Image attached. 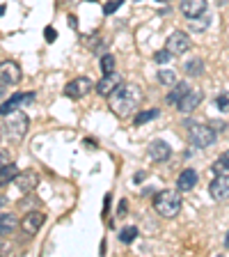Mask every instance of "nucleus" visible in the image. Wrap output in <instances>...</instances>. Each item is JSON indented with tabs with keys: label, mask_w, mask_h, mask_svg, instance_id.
Segmentation results:
<instances>
[{
	"label": "nucleus",
	"mask_w": 229,
	"mask_h": 257,
	"mask_svg": "<svg viewBox=\"0 0 229 257\" xmlns=\"http://www.w3.org/2000/svg\"><path fill=\"white\" fill-rule=\"evenodd\" d=\"M206 12V0H181V14L186 19H195Z\"/></svg>",
	"instance_id": "2eb2a0df"
},
{
	"label": "nucleus",
	"mask_w": 229,
	"mask_h": 257,
	"mask_svg": "<svg viewBox=\"0 0 229 257\" xmlns=\"http://www.w3.org/2000/svg\"><path fill=\"white\" fill-rule=\"evenodd\" d=\"M172 87H174V90H172L170 94H167V103H176L183 94H186L188 90H190V85H188L186 80H176V83H174Z\"/></svg>",
	"instance_id": "6ab92c4d"
},
{
	"label": "nucleus",
	"mask_w": 229,
	"mask_h": 257,
	"mask_svg": "<svg viewBox=\"0 0 229 257\" xmlns=\"http://www.w3.org/2000/svg\"><path fill=\"white\" fill-rule=\"evenodd\" d=\"M215 106H218L222 112H229V92H222V94H218V99H215Z\"/></svg>",
	"instance_id": "bb28decb"
},
{
	"label": "nucleus",
	"mask_w": 229,
	"mask_h": 257,
	"mask_svg": "<svg viewBox=\"0 0 229 257\" xmlns=\"http://www.w3.org/2000/svg\"><path fill=\"white\" fill-rule=\"evenodd\" d=\"M46 39L48 42H55V30L53 28H46Z\"/></svg>",
	"instance_id": "7c9ffc66"
},
{
	"label": "nucleus",
	"mask_w": 229,
	"mask_h": 257,
	"mask_svg": "<svg viewBox=\"0 0 229 257\" xmlns=\"http://www.w3.org/2000/svg\"><path fill=\"white\" fill-rule=\"evenodd\" d=\"M197 172L192 170V168H186V170H181V175H179V179H176V191L181 193H188L192 191V188L197 186Z\"/></svg>",
	"instance_id": "ddd939ff"
},
{
	"label": "nucleus",
	"mask_w": 229,
	"mask_h": 257,
	"mask_svg": "<svg viewBox=\"0 0 229 257\" xmlns=\"http://www.w3.org/2000/svg\"><path fill=\"white\" fill-rule=\"evenodd\" d=\"M115 71V55L112 53H103L101 55V74H112Z\"/></svg>",
	"instance_id": "b1692460"
},
{
	"label": "nucleus",
	"mask_w": 229,
	"mask_h": 257,
	"mask_svg": "<svg viewBox=\"0 0 229 257\" xmlns=\"http://www.w3.org/2000/svg\"><path fill=\"white\" fill-rule=\"evenodd\" d=\"M188 21H190V28H192V30H204V28L211 23V16H208L206 12H202L199 16H195V19H188Z\"/></svg>",
	"instance_id": "4be33fe9"
},
{
	"label": "nucleus",
	"mask_w": 229,
	"mask_h": 257,
	"mask_svg": "<svg viewBox=\"0 0 229 257\" xmlns=\"http://www.w3.org/2000/svg\"><path fill=\"white\" fill-rule=\"evenodd\" d=\"M156 3H170V0H156Z\"/></svg>",
	"instance_id": "f704fd0d"
},
{
	"label": "nucleus",
	"mask_w": 229,
	"mask_h": 257,
	"mask_svg": "<svg viewBox=\"0 0 229 257\" xmlns=\"http://www.w3.org/2000/svg\"><path fill=\"white\" fill-rule=\"evenodd\" d=\"M16 227H19L16 216H12V214H3V216H0V236H10Z\"/></svg>",
	"instance_id": "f3484780"
},
{
	"label": "nucleus",
	"mask_w": 229,
	"mask_h": 257,
	"mask_svg": "<svg viewBox=\"0 0 229 257\" xmlns=\"http://www.w3.org/2000/svg\"><path fill=\"white\" fill-rule=\"evenodd\" d=\"M213 172L215 175H222V172H229V150L224 154L218 156V161L213 163Z\"/></svg>",
	"instance_id": "5701e85b"
},
{
	"label": "nucleus",
	"mask_w": 229,
	"mask_h": 257,
	"mask_svg": "<svg viewBox=\"0 0 229 257\" xmlns=\"http://www.w3.org/2000/svg\"><path fill=\"white\" fill-rule=\"evenodd\" d=\"M16 177H19V168H16V163H7L3 170H0V186H7L10 182H14Z\"/></svg>",
	"instance_id": "a211bd4d"
},
{
	"label": "nucleus",
	"mask_w": 229,
	"mask_h": 257,
	"mask_svg": "<svg viewBox=\"0 0 229 257\" xmlns=\"http://www.w3.org/2000/svg\"><path fill=\"white\" fill-rule=\"evenodd\" d=\"M154 209H156V214L163 216V218H174V216L181 211V195L176 191H172V188H165V191L156 193Z\"/></svg>",
	"instance_id": "f03ea898"
},
{
	"label": "nucleus",
	"mask_w": 229,
	"mask_h": 257,
	"mask_svg": "<svg viewBox=\"0 0 229 257\" xmlns=\"http://www.w3.org/2000/svg\"><path fill=\"white\" fill-rule=\"evenodd\" d=\"M158 117V108H149V110H142L135 115V126H142V124L151 122V119Z\"/></svg>",
	"instance_id": "412c9836"
},
{
	"label": "nucleus",
	"mask_w": 229,
	"mask_h": 257,
	"mask_svg": "<svg viewBox=\"0 0 229 257\" xmlns=\"http://www.w3.org/2000/svg\"><path fill=\"white\" fill-rule=\"evenodd\" d=\"M188 138H190V145L206 150L215 143V128L206 124H188Z\"/></svg>",
	"instance_id": "20e7f679"
},
{
	"label": "nucleus",
	"mask_w": 229,
	"mask_h": 257,
	"mask_svg": "<svg viewBox=\"0 0 229 257\" xmlns=\"http://www.w3.org/2000/svg\"><path fill=\"white\" fill-rule=\"evenodd\" d=\"M142 101V90L140 85H133V83H119L112 94L108 96V103H110V110L119 117H128L135 108Z\"/></svg>",
	"instance_id": "f257e3e1"
},
{
	"label": "nucleus",
	"mask_w": 229,
	"mask_h": 257,
	"mask_svg": "<svg viewBox=\"0 0 229 257\" xmlns=\"http://www.w3.org/2000/svg\"><path fill=\"white\" fill-rule=\"evenodd\" d=\"M213 128H215V131H222L224 124H222V122H213Z\"/></svg>",
	"instance_id": "2f4dec72"
},
{
	"label": "nucleus",
	"mask_w": 229,
	"mask_h": 257,
	"mask_svg": "<svg viewBox=\"0 0 229 257\" xmlns=\"http://www.w3.org/2000/svg\"><path fill=\"white\" fill-rule=\"evenodd\" d=\"M3 12H5V5H0V14H3Z\"/></svg>",
	"instance_id": "72a5a7b5"
},
{
	"label": "nucleus",
	"mask_w": 229,
	"mask_h": 257,
	"mask_svg": "<svg viewBox=\"0 0 229 257\" xmlns=\"http://www.w3.org/2000/svg\"><path fill=\"white\" fill-rule=\"evenodd\" d=\"M14 182L19 184V188H21V191H32V188L37 186L39 177H37V172L28 170V172H19V177H16Z\"/></svg>",
	"instance_id": "dca6fc26"
},
{
	"label": "nucleus",
	"mask_w": 229,
	"mask_h": 257,
	"mask_svg": "<svg viewBox=\"0 0 229 257\" xmlns=\"http://www.w3.org/2000/svg\"><path fill=\"white\" fill-rule=\"evenodd\" d=\"M224 246L229 248V232H227V236H224Z\"/></svg>",
	"instance_id": "473e14b6"
},
{
	"label": "nucleus",
	"mask_w": 229,
	"mask_h": 257,
	"mask_svg": "<svg viewBox=\"0 0 229 257\" xmlns=\"http://www.w3.org/2000/svg\"><path fill=\"white\" fill-rule=\"evenodd\" d=\"M21 78H23L21 67H19L14 60L0 62V83H5V85H16V83H21Z\"/></svg>",
	"instance_id": "0eeeda50"
},
{
	"label": "nucleus",
	"mask_w": 229,
	"mask_h": 257,
	"mask_svg": "<svg viewBox=\"0 0 229 257\" xmlns=\"http://www.w3.org/2000/svg\"><path fill=\"white\" fill-rule=\"evenodd\" d=\"M156 62H160V64H165V62H170L172 58H174V55L170 53V51H167V48H163V51H156Z\"/></svg>",
	"instance_id": "cd10ccee"
},
{
	"label": "nucleus",
	"mask_w": 229,
	"mask_h": 257,
	"mask_svg": "<svg viewBox=\"0 0 229 257\" xmlns=\"http://www.w3.org/2000/svg\"><path fill=\"white\" fill-rule=\"evenodd\" d=\"M165 48L170 51L172 55H183V53H188L190 51V37H188L186 32H181V30H174L167 37V42H165Z\"/></svg>",
	"instance_id": "39448f33"
},
{
	"label": "nucleus",
	"mask_w": 229,
	"mask_h": 257,
	"mask_svg": "<svg viewBox=\"0 0 229 257\" xmlns=\"http://www.w3.org/2000/svg\"><path fill=\"white\" fill-rule=\"evenodd\" d=\"M119 5H122V0H112V3H108V5L103 7V12H106V14H112V12L117 10Z\"/></svg>",
	"instance_id": "c85d7f7f"
},
{
	"label": "nucleus",
	"mask_w": 229,
	"mask_h": 257,
	"mask_svg": "<svg viewBox=\"0 0 229 257\" xmlns=\"http://www.w3.org/2000/svg\"><path fill=\"white\" fill-rule=\"evenodd\" d=\"M149 156L156 163H163V161H167L172 156V147L165 140H154V143L149 145Z\"/></svg>",
	"instance_id": "4468645a"
},
{
	"label": "nucleus",
	"mask_w": 229,
	"mask_h": 257,
	"mask_svg": "<svg viewBox=\"0 0 229 257\" xmlns=\"http://www.w3.org/2000/svg\"><path fill=\"white\" fill-rule=\"evenodd\" d=\"M183 71H186L188 76H202L204 74V62L199 58H190V60H186V64H183Z\"/></svg>",
	"instance_id": "aec40b11"
},
{
	"label": "nucleus",
	"mask_w": 229,
	"mask_h": 257,
	"mask_svg": "<svg viewBox=\"0 0 229 257\" xmlns=\"http://www.w3.org/2000/svg\"><path fill=\"white\" fill-rule=\"evenodd\" d=\"M135 236H138V227H133V225H128V227H124V230L119 232V239H122L124 243H131Z\"/></svg>",
	"instance_id": "a878e982"
},
{
	"label": "nucleus",
	"mask_w": 229,
	"mask_h": 257,
	"mask_svg": "<svg viewBox=\"0 0 229 257\" xmlns=\"http://www.w3.org/2000/svg\"><path fill=\"white\" fill-rule=\"evenodd\" d=\"M208 193H211V198L215 202L229 200V172H222V175L215 177L213 182H211V186H208Z\"/></svg>",
	"instance_id": "6e6552de"
},
{
	"label": "nucleus",
	"mask_w": 229,
	"mask_h": 257,
	"mask_svg": "<svg viewBox=\"0 0 229 257\" xmlns=\"http://www.w3.org/2000/svg\"><path fill=\"white\" fill-rule=\"evenodd\" d=\"M92 87L94 85H92V80L87 78V76H78V78L69 80V83L64 85V94L69 96V99H83Z\"/></svg>",
	"instance_id": "423d86ee"
},
{
	"label": "nucleus",
	"mask_w": 229,
	"mask_h": 257,
	"mask_svg": "<svg viewBox=\"0 0 229 257\" xmlns=\"http://www.w3.org/2000/svg\"><path fill=\"white\" fill-rule=\"evenodd\" d=\"M32 99H35V94H32V92H30V94H21V92H16L12 99H7V101L0 106V115H10L12 110H19L21 106H28Z\"/></svg>",
	"instance_id": "f8f14e48"
},
{
	"label": "nucleus",
	"mask_w": 229,
	"mask_h": 257,
	"mask_svg": "<svg viewBox=\"0 0 229 257\" xmlns=\"http://www.w3.org/2000/svg\"><path fill=\"white\" fill-rule=\"evenodd\" d=\"M202 99H204V94H202V90H195V87H190V90L186 92V94L176 101V108L181 112H192L195 108L202 103Z\"/></svg>",
	"instance_id": "1a4fd4ad"
},
{
	"label": "nucleus",
	"mask_w": 229,
	"mask_h": 257,
	"mask_svg": "<svg viewBox=\"0 0 229 257\" xmlns=\"http://www.w3.org/2000/svg\"><path fill=\"white\" fill-rule=\"evenodd\" d=\"M158 83H163V85H174V83H176V71L160 69L158 71Z\"/></svg>",
	"instance_id": "393cba45"
},
{
	"label": "nucleus",
	"mask_w": 229,
	"mask_h": 257,
	"mask_svg": "<svg viewBox=\"0 0 229 257\" xmlns=\"http://www.w3.org/2000/svg\"><path fill=\"white\" fill-rule=\"evenodd\" d=\"M7 163H10V154H7V152H3V150H0V170H3V168H5Z\"/></svg>",
	"instance_id": "c756f323"
},
{
	"label": "nucleus",
	"mask_w": 229,
	"mask_h": 257,
	"mask_svg": "<svg viewBox=\"0 0 229 257\" xmlns=\"http://www.w3.org/2000/svg\"><path fill=\"white\" fill-rule=\"evenodd\" d=\"M28 124H30V119H28L26 112L12 110L10 117L5 119V124H3V134H5L10 140H21L28 131Z\"/></svg>",
	"instance_id": "7ed1b4c3"
},
{
	"label": "nucleus",
	"mask_w": 229,
	"mask_h": 257,
	"mask_svg": "<svg viewBox=\"0 0 229 257\" xmlns=\"http://www.w3.org/2000/svg\"><path fill=\"white\" fill-rule=\"evenodd\" d=\"M44 218H46V216H44L42 211H28V214L23 216V220H21L23 232H26L28 236H35L39 230H42Z\"/></svg>",
	"instance_id": "9d476101"
},
{
	"label": "nucleus",
	"mask_w": 229,
	"mask_h": 257,
	"mask_svg": "<svg viewBox=\"0 0 229 257\" xmlns=\"http://www.w3.org/2000/svg\"><path fill=\"white\" fill-rule=\"evenodd\" d=\"M119 83H124L122 76L112 71V74H106L101 80H99V83H96L94 90H96V94H99V96H110V94H112V90H115V87H117Z\"/></svg>",
	"instance_id": "9b49d317"
}]
</instances>
